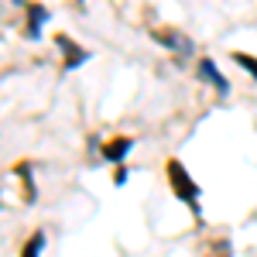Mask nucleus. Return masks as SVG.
I'll list each match as a JSON object with an SVG mask.
<instances>
[{"instance_id":"obj_1","label":"nucleus","mask_w":257,"mask_h":257,"mask_svg":"<svg viewBox=\"0 0 257 257\" xmlns=\"http://www.w3.org/2000/svg\"><path fill=\"white\" fill-rule=\"evenodd\" d=\"M165 178H168L172 196H175L178 202H185V206L199 216V199H202V189L196 185V178L189 175V168H185L178 158H168V161H165Z\"/></svg>"},{"instance_id":"obj_13","label":"nucleus","mask_w":257,"mask_h":257,"mask_svg":"<svg viewBox=\"0 0 257 257\" xmlns=\"http://www.w3.org/2000/svg\"><path fill=\"white\" fill-rule=\"evenodd\" d=\"M14 4H28V0H14Z\"/></svg>"},{"instance_id":"obj_9","label":"nucleus","mask_w":257,"mask_h":257,"mask_svg":"<svg viewBox=\"0 0 257 257\" xmlns=\"http://www.w3.org/2000/svg\"><path fill=\"white\" fill-rule=\"evenodd\" d=\"M230 59L237 62V65L243 69V72H250V79L257 82V59H254V55H247V52H233Z\"/></svg>"},{"instance_id":"obj_3","label":"nucleus","mask_w":257,"mask_h":257,"mask_svg":"<svg viewBox=\"0 0 257 257\" xmlns=\"http://www.w3.org/2000/svg\"><path fill=\"white\" fill-rule=\"evenodd\" d=\"M196 79L199 82H209L219 96H226V93H230V79L219 72V65L213 59H196Z\"/></svg>"},{"instance_id":"obj_5","label":"nucleus","mask_w":257,"mask_h":257,"mask_svg":"<svg viewBox=\"0 0 257 257\" xmlns=\"http://www.w3.org/2000/svg\"><path fill=\"white\" fill-rule=\"evenodd\" d=\"M134 151V138L131 134H117V138L103 141V148H99V155L110 161V165H123V158Z\"/></svg>"},{"instance_id":"obj_8","label":"nucleus","mask_w":257,"mask_h":257,"mask_svg":"<svg viewBox=\"0 0 257 257\" xmlns=\"http://www.w3.org/2000/svg\"><path fill=\"white\" fill-rule=\"evenodd\" d=\"M45 243H48V237H45V230H35L31 237L24 240V247H21V257H41V250H45Z\"/></svg>"},{"instance_id":"obj_2","label":"nucleus","mask_w":257,"mask_h":257,"mask_svg":"<svg viewBox=\"0 0 257 257\" xmlns=\"http://www.w3.org/2000/svg\"><path fill=\"white\" fill-rule=\"evenodd\" d=\"M55 48L62 52V69H65V72H76V69L86 65V59H89V52H86L72 35H65V31L55 35Z\"/></svg>"},{"instance_id":"obj_12","label":"nucleus","mask_w":257,"mask_h":257,"mask_svg":"<svg viewBox=\"0 0 257 257\" xmlns=\"http://www.w3.org/2000/svg\"><path fill=\"white\" fill-rule=\"evenodd\" d=\"M76 4H79V7H86V0H76Z\"/></svg>"},{"instance_id":"obj_11","label":"nucleus","mask_w":257,"mask_h":257,"mask_svg":"<svg viewBox=\"0 0 257 257\" xmlns=\"http://www.w3.org/2000/svg\"><path fill=\"white\" fill-rule=\"evenodd\" d=\"M127 175H131V172H127L123 165H113V185H123V182H127Z\"/></svg>"},{"instance_id":"obj_10","label":"nucleus","mask_w":257,"mask_h":257,"mask_svg":"<svg viewBox=\"0 0 257 257\" xmlns=\"http://www.w3.org/2000/svg\"><path fill=\"white\" fill-rule=\"evenodd\" d=\"M206 257H230V247H226L223 240H216V243H213V250H209Z\"/></svg>"},{"instance_id":"obj_4","label":"nucleus","mask_w":257,"mask_h":257,"mask_svg":"<svg viewBox=\"0 0 257 257\" xmlns=\"http://www.w3.org/2000/svg\"><path fill=\"white\" fill-rule=\"evenodd\" d=\"M151 38L158 41L161 48L178 52V55H189V52H192V41L185 38L182 31H175V28H155V31H151Z\"/></svg>"},{"instance_id":"obj_6","label":"nucleus","mask_w":257,"mask_h":257,"mask_svg":"<svg viewBox=\"0 0 257 257\" xmlns=\"http://www.w3.org/2000/svg\"><path fill=\"white\" fill-rule=\"evenodd\" d=\"M24 18H28V38L38 41L41 28L48 24V18H52V11H48L45 4H38V0H31V4H24Z\"/></svg>"},{"instance_id":"obj_7","label":"nucleus","mask_w":257,"mask_h":257,"mask_svg":"<svg viewBox=\"0 0 257 257\" xmlns=\"http://www.w3.org/2000/svg\"><path fill=\"white\" fill-rule=\"evenodd\" d=\"M11 175L21 182V202H35V199H38V189H35V168H31V161H18V165L11 168Z\"/></svg>"}]
</instances>
